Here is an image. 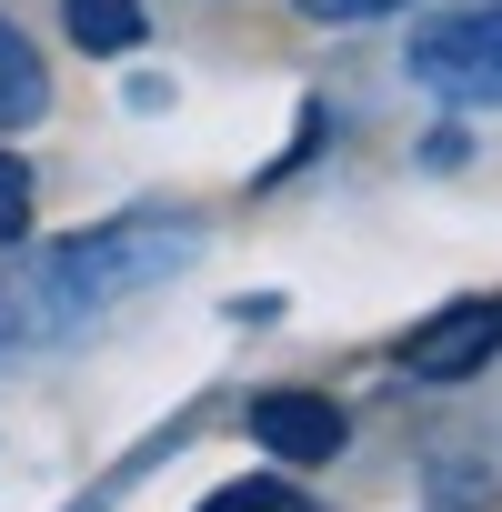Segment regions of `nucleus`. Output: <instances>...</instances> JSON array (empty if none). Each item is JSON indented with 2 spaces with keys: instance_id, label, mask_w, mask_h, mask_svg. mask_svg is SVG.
Returning <instances> with one entry per match:
<instances>
[{
  "instance_id": "nucleus-1",
  "label": "nucleus",
  "mask_w": 502,
  "mask_h": 512,
  "mask_svg": "<svg viewBox=\"0 0 502 512\" xmlns=\"http://www.w3.org/2000/svg\"><path fill=\"white\" fill-rule=\"evenodd\" d=\"M191 251H201V221H191V211H121V221H101V231H71V241H51L41 262H31L21 322H31V332H71V322H91V312H111V302L171 282Z\"/></svg>"
},
{
  "instance_id": "nucleus-2",
  "label": "nucleus",
  "mask_w": 502,
  "mask_h": 512,
  "mask_svg": "<svg viewBox=\"0 0 502 512\" xmlns=\"http://www.w3.org/2000/svg\"><path fill=\"white\" fill-rule=\"evenodd\" d=\"M412 91L452 101V111H502V11H442L402 41Z\"/></svg>"
},
{
  "instance_id": "nucleus-3",
  "label": "nucleus",
  "mask_w": 502,
  "mask_h": 512,
  "mask_svg": "<svg viewBox=\"0 0 502 512\" xmlns=\"http://www.w3.org/2000/svg\"><path fill=\"white\" fill-rule=\"evenodd\" d=\"M492 352H502V302H442V312L402 342V372H412V382H472Z\"/></svg>"
},
{
  "instance_id": "nucleus-4",
  "label": "nucleus",
  "mask_w": 502,
  "mask_h": 512,
  "mask_svg": "<svg viewBox=\"0 0 502 512\" xmlns=\"http://www.w3.org/2000/svg\"><path fill=\"white\" fill-rule=\"evenodd\" d=\"M241 432L262 442V452H282V462H332L352 442V422H342L332 392H251L241 402Z\"/></svg>"
},
{
  "instance_id": "nucleus-5",
  "label": "nucleus",
  "mask_w": 502,
  "mask_h": 512,
  "mask_svg": "<svg viewBox=\"0 0 502 512\" xmlns=\"http://www.w3.org/2000/svg\"><path fill=\"white\" fill-rule=\"evenodd\" d=\"M51 111V71H41V51L0 21V131H31Z\"/></svg>"
},
{
  "instance_id": "nucleus-6",
  "label": "nucleus",
  "mask_w": 502,
  "mask_h": 512,
  "mask_svg": "<svg viewBox=\"0 0 502 512\" xmlns=\"http://www.w3.org/2000/svg\"><path fill=\"white\" fill-rule=\"evenodd\" d=\"M61 21H71V41L91 51V61H131L141 51V0H61Z\"/></svg>"
},
{
  "instance_id": "nucleus-7",
  "label": "nucleus",
  "mask_w": 502,
  "mask_h": 512,
  "mask_svg": "<svg viewBox=\"0 0 502 512\" xmlns=\"http://www.w3.org/2000/svg\"><path fill=\"white\" fill-rule=\"evenodd\" d=\"M201 512H302V492H292V482H272V472H262V482H221V492H211V502H201Z\"/></svg>"
},
{
  "instance_id": "nucleus-8",
  "label": "nucleus",
  "mask_w": 502,
  "mask_h": 512,
  "mask_svg": "<svg viewBox=\"0 0 502 512\" xmlns=\"http://www.w3.org/2000/svg\"><path fill=\"white\" fill-rule=\"evenodd\" d=\"M21 231H31V161L0 151V251H11Z\"/></svg>"
},
{
  "instance_id": "nucleus-9",
  "label": "nucleus",
  "mask_w": 502,
  "mask_h": 512,
  "mask_svg": "<svg viewBox=\"0 0 502 512\" xmlns=\"http://www.w3.org/2000/svg\"><path fill=\"white\" fill-rule=\"evenodd\" d=\"M302 21H332V31H352V21H392V11H412V0H292Z\"/></svg>"
}]
</instances>
